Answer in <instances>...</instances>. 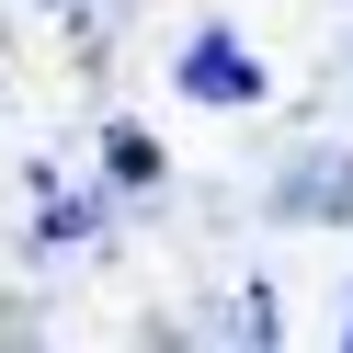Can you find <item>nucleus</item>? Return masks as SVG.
<instances>
[{"label":"nucleus","instance_id":"obj_3","mask_svg":"<svg viewBox=\"0 0 353 353\" xmlns=\"http://www.w3.org/2000/svg\"><path fill=\"white\" fill-rule=\"evenodd\" d=\"M103 160H114V183H125V194H148V183H160V148H148L137 125H114V137H103Z\"/></svg>","mask_w":353,"mask_h":353},{"label":"nucleus","instance_id":"obj_1","mask_svg":"<svg viewBox=\"0 0 353 353\" xmlns=\"http://www.w3.org/2000/svg\"><path fill=\"white\" fill-rule=\"evenodd\" d=\"M171 92L205 103V114H251L274 80H262V57L239 46V34H183V57H171Z\"/></svg>","mask_w":353,"mask_h":353},{"label":"nucleus","instance_id":"obj_2","mask_svg":"<svg viewBox=\"0 0 353 353\" xmlns=\"http://www.w3.org/2000/svg\"><path fill=\"white\" fill-rule=\"evenodd\" d=\"M274 216H353V160H342V148H307V160H285Z\"/></svg>","mask_w":353,"mask_h":353},{"label":"nucleus","instance_id":"obj_4","mask_svg":"<svg viewBox=\"0 0 353 353\" xmlns=\"http://www.w3.org/2000/svg\"><path fill=\"white\" fill-rule=\"evenodd\" d=\"M342 342H353V296H342Z\"/></svg>","mask_w":353,"mask_h":353}]
</instances>
